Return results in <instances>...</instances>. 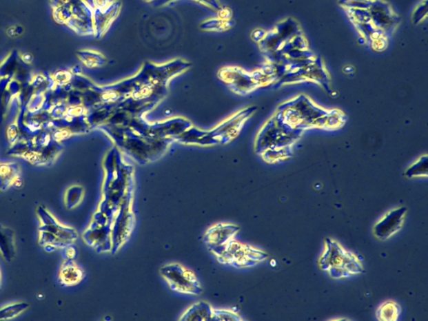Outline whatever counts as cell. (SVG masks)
Segmentation results:
<instances>
[{
	"instance_id": "obj_1",
	"label": "cell",
	"mask_w": 428,
	"mask_h": 321,
	"mask_svg": "<svg viewBox=\"0 0 428 321\" xmlns=\"http://www.w3.org/2000/svg\"><path fill=\"white\" fill-rule=\"evenodd\" d=\"M103 167L105 177L102 184V199L97 211L112 222L125 199L132 197L134 169L125 162L123 152L116 147L105 155Z\"/></svg>"
},
{
	"instance_id": "obj_2",
	"label": "cell",
	"mask_w": 428,
	"mask_h": 321,
	"mask_svg": "<svg viewBox=\"0 0 428 321\" xmlns=\"http://www.w3.org/2000/svg\"><path fill=\"white\" fill-rule=\"evenodd\" d=\"M98 129L103 132L121 152L141 165L159 159L174 143L172 139L146 138L128 127L103 126Z\"/></svg>"
},
{
	"instance_id": "obj_3",
	"label": "cell",
	"mask_w": 428,
	"mask_h": 321,
	"mask_svg": "<svg viewBox=\"0 0 428 321\" xmlns=\"http://www.w3.org/2000/svg\"><path fill=\"white\" fill-rule=\"evenodd\" d=\"M256 109L255 107H249L239 110L225 120L222 121L211 130H201V129L192 126L186 132L176 136L174 143L202 147L229 144L237 138L247 121L254 115Z\"/></svg>"
},
{
	"instance_id": "obj_4",
	"label": "cell",
	"mask_w": 428,
	"mask_h": 321,
	"mask_svg": "<svg viewBox=\"0 0 428 321\" xmlns=\"http://www.w3.org/2000/svg\"><path fill=\"white\" fill-rule=\"evenodd\" d=\"M320 268L333 279L338 280L363 272V265L355 253L348 251L338 241L325 238L324 250L318 261Z\"/></svg>"
},
{
	"instance_id": "obj_5",
	"label": "cell",
	"mask_w": 428,
	"mask_h": 321,
	"mask_svg": "<svg viewBox=\"0 0 428 321\" xmlns=\"http://www.w3.org/2000/svg\"><path fill=\"white\" fill-rule=\"evenodd\" d=\"M54 21L80 35H94V9L85 0H50Z\"/></svg>"
},
{
	"instance_id": "obj_6",
	"label": "cell",
	"mask_w": 428,
	"mask_h": 321,
	"mask_svg": "<svg viewBox=\"0 0 428 321\" xmlns=\"http://www.w3.org/2000/svg\"><path fill=\"white\" fill-rule=\"evenodd\" d=\"M37 214L41 222L39 227V245L46 251L64 249L74 245L79 238L76 229L61 224L44 205L37 207Z\"/></svg>"
},
{
	"instance_id": "obj_7",
	"label": "cell",
	"mask_w": 428,
	"mask_h": 321,
	"mask_svg": "<svg viewBox=\"0 0 428 321\" xmlns=\"http://www.w3.org/2000/svg\"><path fill=\"white\" fill-rule=\"evenodd\" d=\"M302 130L294 128L285 123L280 112L267 121L258 132L254 142V151L261 155L271 148L292 147L300 138Z\"/></svg>"
},
{
	"instance_id": "obj_8",
	"label": "cell",
	"mask_w": 428,
	"mask_h": 321,
	"mask_svg": "<svg viewBox=\"0 0 428 321\" xmlns=\"http://www.w3.org/2000/svg\"><path fill=\"white\" fill-rule=\"evenodd\" d=\"M220 264L236 269L250 268L265 261L268 254L255 247L232 240L227 244L210 251Z\"/></svg>"
},
{
	"instance_id": "obj_9",
	"label": "cell",
	"mask_w": 428,
	"mask_h": 321,
	"mask_svg": "<svg viewBox=\"0 0 428 321\" xmlns=\"http://www.w3.org/2000/svg\"><path fill=\"white\" fill-rule=\"evenodd\" d=\"M192 126L191 121L185 117L176 116L165 121H150L144 117H139L130 121L127 126L132 131L152 139H172L180 136Z\"/></svg>"
},
{
	"instance_id": "obj_10",
	"label": "cell",
	"mask_w": 428,
	"mask_h": 321,
	"mask_svg": "<svg viewBox=\"0 0 428 321\" xmlns=\"http://www.w3.org/2000/svg\"><path fill=\"white\" fill-rule=\"evenodd\" d=\"M159 271L172 291L190 296H200L203 293L196 273L182 265L168 264L161 267Z\"/></svg>"
},
{
	"instance_id": "obj_11",
	"label": "cell",
	"mask_w": 428,
	"mask_h": 321,
	"mask_svg": "<svg viewBox=\"0 0 428 321\" xmlns=\"http://www.w3.org/2000/svg\"><path fill=\"white\" fill-rule=\"evenodd\" d=\"M112 222L107 217L96 211L88 228L82 234V238L98 253L112 252Z\"/></svg>"
},
{
	"instance_id": "obj_12",
	"label": "cell",
	"mask_w": 428,
	"mask_h": 321,
	"mask_svg": "<svg viewBox=\"0 0 428 321\" xmlns=\"http://www.w3.org/2000/svg\"><path fill=\"white\" fill-rule=\"evenodd\" d=\"M132 197L125 199L113 219L112 225V253H116L128 240L134 229L135 215L132 209Z\"/></svg>"
},
{
	"instance_id": "obj_13",
	"label": "cell",
	"mask_w": 428,
	"mask_h": 321,
	"mask_svg": "<svg viewBox=\"0 0 428 321\" xmlns=\"http://www.w3.org/2000/svg\"><path fill=\"white\" fill-rule=\"evenodd\" d=\"M218 77L232 92L238 95H248L259 87L252 73L246 72L238 66H225L220 68Z\"/></svg>"
},
{
	"instance_id": "obj_14",
	"label": "cell",
	"mask_w": 428,
	"mask_h": 321,
	"mask_svg": "<svg viewBox=\"0 0 428 321\" xmlns=\"http://www.w3.org/2000/svg\"><path fill=\"white\" fill-rule=\"evenodd\" d=\"M407 213L406 207H400L389 211L373 228L374 236L382 241L387 240L394 236L402 229Z\"/></svg>"
},
{
	"instance_id": "obj_15",
	"label": "cell",
	"mask_w": 428,
	"mask_h": 321,
	"mask_svg": "<svg viewBox=\"0 0 428 321\" xmlns=\"http://www.w3.org/2000/svg\"><path fill=\"white\" fill-rule=\"evenodd\" d=\"M241 230L239 226L227 222H218L212 225L206 230L203 236V242L207 249L213 250L227 244Z\"/></svg>"
},
{
	"instance_id": "obj_16",
	"label": "cell",
	"mask_w": 428,
	"mask_h": 321,
	"mask_svg": "<svg viewBox=\"0 0 428 321\" xmlns=\"http://www.w3.org/2000/svg\"><path fill=\"white\" fill-rule=\"evenodd\" d=\"M121 6L114 0L109 5L98 8L94 10V37L101 38L109 30L112 22L119 14Z\"/></svg>"
},
{
	"instance_id": "obj_17",
	"label": "cell",
	"mask_w": 428,
	"mask_h": 321,
	"mask_svg": "<svg viewBox=\"0 0 428 321\" xmlns=\"http://www.w3.org/2000/svg\"><path fill=\"white\" fill-rule=\"evenodd\" d=\"M85 276L83 269H81L74 260L65 258L59 273V282L62 287H72L80 284Z\"/></svg>"
},
{
	"instance_id": "obj_18",
	"label": "cell",
	"mask_w": 428,
	"mask_h": 321,
	"mask_svg": "<svg viewBox=\"0 0 428 321\" xmlns=\"http://www.w3.org/2000/svg\"><path fill=\"white\" fill-rule=\"evenodd\" d=\"M21 178V168L17 163H0V191L18 187Z\"/></svg>"
},
{
	"instance_id": "obj_19",
	"label": "cell",
	"mask_w": 428,
	"mask_h": 321,
	"mask_svg": "<svg viewBox=\"0 0 428 321\" xmlns=\"http://www.w3.org/2000/svg\"><path fill=\"white\" fill-rule=\"evenodd\" d=\"M0 254L7 262L13 261L17 257V240L13 229L0 225Z\"/></svg>"
},
{
	"instance_id": "obj_20",
	"label": "cell",
	"mask_w": 428,
	"mask_h": 321,
	"mask_svg": "<svg viewBox=\"0 0 428 321\" xmlns=\"http://www.w3.org/2000/svg\"><path fill=\"white\" fill-rule=\"evenodd\" d=\"M63 147L61 143L53 141L52 143L47 146L41 148L37 154L29 160L35 166H46L54 162L59 156L61 155Z\"/></svg>"
},
{
	"instance_id": "obj_21",
	"label": "cell",
	"mask_w": 428,
	"mask_h": 321,
	"mask_svg": "<svg viewBox=\"0 0 428 321\" xmlns=\"http://www.w3.org/2000/svg\"><path fill=\"white\" fill-rule=\"evenodd\" d=\"M214 308L206 301L195 303L180 317L181 321H210L213 315Z\"/></svg>"
},
{
	"instance_id": "obj_22",
	"label": "cell",
	"mask_w": 428,
	"mask_h": 321,
	"mask_svg": "<svg viewBox=\"0 0 428 321\" xmlns=\"http://www.w3.org/2000/svg\"><path fill=\"white\" fill-rule=\"evenodd\" d=\"M77 54L81 63L90 69L103 68L108 61L104 54L96 50H81Z\"/></svg>"
},
{
	"instance_id": "obj_23",
	"label": "cell",
	"mask_w": 428,
	"mask_h": 321,
	"mask_svg": "<svg viewBox=\"0 0 428 321\" xmlns=\"http://www.w3.org/2000/svg\"><path fill=\"white\" fill-rule=\"evenodd\" d=\"M402 309L395 301H385L376 311V318L383 321H396L399 319Z\"/></svg>"
},
{
	"instance_id": "obj_24",
	"label": "cell",
	"mask_w": 428,
	"mask_h": 321,
	"mask_svg": "<svg viewBox=\"0 0 428 321\" xmlns=\"http://www.w3.org/2000/svg\"><path fill=\"white\" fill-rule=\"evenodd\" d=\"M19 61H21V58L14 52L8 54L0 64V78L13 79L15 73L21 65Z\"/></svg>"
},
{
	"instance_id": "obj_25",
	"label": "cell",
	"mask_w": 428,
	"mask_h": 321,
	"mask_svg": "<svg viewBox=\"0 0 428 321\" xmlns=\"http://www.w3.org/2000/svg\"><path fill=\"white\" fill-rule=\"evenodd\" d=\"M85 196L84 187L81 185H73L66 190L64 203L66 209L72 210L79 206Z\"/></svg>"
},
{
	"instance_id": "obj_26",
	"label": "cell",
	"mask_w": 428,
	"mask_h": 321,
	"mask_svg": "<svg viewBox=\"0 0 428 321\" xmlns=\"http://www.w3.org/2000/svg\"><path fill=\"white\" fill-rule=\"evenodd\" d=\"M292 155V147L271 148L262 152L261 156L265 162L274 163L287 159Z\"/></svg>"
},
{
	"instance_id": "obj_27",
	"label": "cell",
	"mask_w": 428,
	"mask_h": 321,
	"mask_svg": "<svg viewBox=\"0 0 428 321\" xmlns=\"http://www.w3.org/2000/svg\"><path fill=\"white\" fill-rule=\"evenodd\" d=\"M30 304L26 302H15L5 305L0 308V320L17 318L28 310Z\"/></svg>"
},
{
	"instance_id": "obj_28",
	"label": "cell",
	"mask_w": 428,
	"mask_h": 321,
	"mask_svg": "<svg viewBox=\"0 0 428 321\" xmlns=\"http://www.w3.org/2000/svg\"><path fill=\"white\" fill-rule=\"evenodd\" d=\"M11 79L8 78H0V123H2L3 119L10 107L12 99L10 94L8 92L7 86Z\"/></svg>"
},
{
	"instance_id": "obj_29",
	"label": "cell",
	"mask_w": 428,
	"mask_h": 321,
	"mask_svg": "<svg viewBox=\"0 0 428 321\" xmlns=\"http://www.w3.org/2000/svg\"><path fill=\"white\" fill-rule=\"evenodd\" d=\"M428 168L427 156H422L407 168L404 175L407 178L427 177Z\"/></svg>"
},
{
	"instance_id": "obj_30",
	"label": "cell",
	"mask_w": 428,
	"mask_h": 321,
	"mask_svg": "<svg viewBox=\"0 0 428 321\" xmlns=\"http://www.w3.org/2000/svg\"><path fill=\"white\" fill-rule=\"evenodd\" d=\"M242 317L232 310L227 309H214L213 315H212L211 320L215 321H241Z\"/></svg>"
},
{
	"instance_id": "obj_31",
	"label": "cell",
	"mask_w": 428,
	"mask_h": 321,
	"mask_svg": "<svg viewBox=\"0 0 428 321\" xmlns=\"http://www.w3.org/2000/svg\"><path fill=\"white\" fill-rule=\"evenodd\" d=\"M51 76L57 85H64L72 81L73 73L72 70H58Z\"/></svg>"
},
{
	"instance_id": "obj_32",
	"label": "cell",
	"mask_w": 428,
	"mask_h": 321,
	"mask_svg": "<svg viewBox=\"0 0 428 321\" xmlns=\"http://www.w3.org/2000/svg\"><path fill=\"white\" fill-rule=\"evenodd\" d=\"M7 138L11 145L18 142L21 139V132L17 121L10 125L7 130Z\"/></svg>"
},
{
	"instance_id": "obj_33",
	"label": "cell",
	"mask_w": 428,
	"mask_h": 321,
	"mask_svg": "<svg viewBox=\"0 0 428 321\" xmlns=\"http://www.w3.org/2000/svg\"><path fill=\"white\" fill-rule=\"evenodd\" d=\"M427 13V0L423 3H420V6L417 7V9L415 10L414 13V23H421L424 18H426Z\"/></svg>"
},
{
	"instance_id": "obj_34",
	"label": "cell",
	"mask_w": 428,
	"mask_h": 321,
	"mask_svg": "<svg viewBox=\"0 0 428 321\" xmlns=\"http://www.w3.org/2000/svg\"><path fill=\"white\" fill-rule=\"evenodd\" d=\"M65 249V254L66 260H74L77 256V251L76 248L72 245L66 247Z\"/></svg>"
},
{
	"instance_id": "obj_35",
	"label": "cell",
	"mask_w": 428,
	"mask_h": 321,
	"mask_svg": "<svg viewBox=\"0 0 428 321\" xmlns=\"http://www.w3.org/2000/svg\"><path fill=\"white\" fill-rule=\"evenodd\" d=\"M266 34L265 31L263 30H254L252 33L253 40L259 43L265 37Z\"/></svg>"
},
{
	"instance_id": "obj_36",
	"label": "cell",
	"mask_w": 428,
	"mask_h": 321,
	"mask_svg": "<svg viewBox=\"0 0 428 321\" xmlns=\"http://www.w3.org/2000/svg\"><path fill=\"white\" fill-rule=\"evenodd\" d=\"M19 58H21V62L25 64H30L32 63L33 61V56L30 53H23L19 54Z\"/></svg>"
},
{
	"instance_id": "obj_37",
	"label": "cell",
	"mask_w": 428,
	"mask_h": 321,
	"mask_svg": "<svg viewBox=\"0 0 428 321\" xmlns=\"http://www.w3.org/2000/svg\"><path fill=\"white\" fill-rule=\"evenodd\" d=\"M2 287V272L1 269H0V289H1Z\"/></svg>"
}]
</instances>
